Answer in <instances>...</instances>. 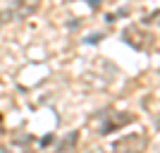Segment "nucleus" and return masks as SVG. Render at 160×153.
I'll return each instance as SVG.
<instances>
[{"label": "nucleus", "instance_id": "1", "mask_svg": "<svg viewBox=\"0 0 160 153\" xmlns=\"http://www.w3.org/2000/svg\"><path fill=\"white\" fill-rule=\"evenodd\" d=\"M0 153H7V151H5V148H0Z\"/></svg>", "mask_w": 160, "mask_h": 153}]
</instances>
